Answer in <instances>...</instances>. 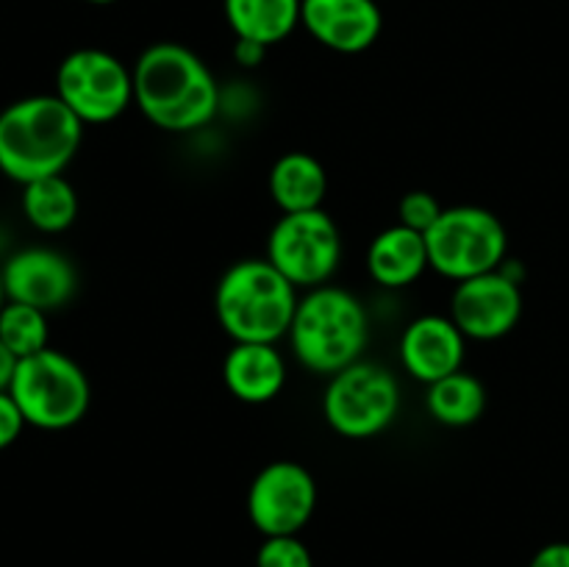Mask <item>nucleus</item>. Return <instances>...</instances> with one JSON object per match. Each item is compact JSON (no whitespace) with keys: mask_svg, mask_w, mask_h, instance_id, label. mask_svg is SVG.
Segmentation results:
<instances>
[{"mask_svg":"<svg viewBox=\"0 0 569 567\" xmlns=\"http://www.w3.org/2000/svg\"><path fill=\"white\" fill-rule=\"evenodd\" d=\"M133 106L144 120L170 133H189L214 120L220 87L194 50L156 42L133 64Z\"/></svg>","mask_w":569,"mask_h":567,"instance_id":"f257e3e1","label":"nucleus"},{"mask_svg":"<svg viewBox=\"0 0 569 567\" xmlns=\"http://www.w3.org/2000/svg\"><path fill=\"white\" fill-rule=\"evenodd\" d=\"M83 122L59 94H31L0 111V172L17 183L61 176L76 159Z\"/></svg>","mask_w":569,"mask_h":567,"instance_id":"f03ea898","label":"nucleus"},{"mask_svg":"<svg viewBox=\"0 0 569 567\" xmlns=\"http://www.w3.org/2000/svg\"><path fill=\"white\" fill-rule=\"evenodd\" d=\"M298 287L267 259H242L220 276L214 311L233 342L278 345L292 328Z\"/></svg>","mask_w":569,"mask_h":567,"instance_id":"7ed1b4c3","label":"nucleus"},{"mask_svg":"<svg viewBox=\"0 0 569 567\" xmlns=\"http://www.w3.org/2000/svg\"><path fill=\"white\" fill-rule=\"evenodd\" d=\"M287 337L295 359L306 370L333 376L361 359L370 337V320L353 292L322 284L298 300Z\"/></svg>","mask_w":569,"mask_h":567,"instance_id":"20e7f679","label":"nucleus"},{"mask_svg":"<svg viewBox=\"0 0 569 567\" xmlns=\"http://www.w3.org/2000/svg\"><path fill=\"white\" fill-rule=\"evenodd\" d=\"M9 395L20 406L28 426L42 431H64L87 417L92 387L76 359L56 348L20 359Z\"/></svg>","mask_w":569,"mask_h":567,"instance_id":"39448f33","label":"nucleus"},{"mask_svg":"<svg viewBox=\"0 0 569 567\" xmlns=\"http://www.w3.org/2000/svg\"><path fill=\"white\" fill-rule=\"evenodd\" d=\"M428 265L450 281L500 270L509 253V231L483 206H450L426 233Z\"/></svg>","mask_w":569,"mask_h":567,"instance_id":"423d86ee","label":"nucleus"},{"mask_svg":"<svg viewBox=\"0 0 569 567\" xmlns=\"http://www.w3.org/2000/svg\"><path fill=\"white\" fill-rule=\"evenodd\" d=\"M400 415V384L392 370L356 361L333 372L322 395V417L345 439H370L387 431Z\"/></svg>","mask_w":569,"mask_h":567,"instance_id":"0eeeda50","label":"nucleus"},{"mask_svg":"<svg viewBox=\"0 0 569 567\" xmlns=\"http://www.w3.org/2000/svg\"><path fill=\"white\" fill-rule=\"evenodd\" d=\"M56 94L83 126H103L133 103V72L109 50H72L56 70Z\"/></svg>","mask_w":569,"mask_h":567,"instance_id":"6e6552de","label":"nucleus"},{"mask_svg":"<svg viewBox=\"0 0 569 567\" xmlns=\"http://www.w3.org/2000/svg\"><path fill=\"white\" fill-rule=\"evenodd\" d=\"M267 261L295 287L328 284L342 261V237L333 217L322 209L283 215L267 239Z\"/></svg>","mask_w":569,"mask_h":567,"instance_id":"1a4fd4ad","label":"nucleus"},{"mask_svg":"<svg viewBox=\"0 0 569 567\" xmlns=\"http://www.w3.org/2000/svg\"><path fill=\"white\" fill-rule=\"evenodd\" d=\"M317 509V481L300 461H270L248 489V517L264 537L300 534Z\"/></svg>","mask_w":569,"mask_h":567,"instance_id":"9d476101","label":"nucleus"},{"mask_svg":"<svg viewBox=\"0 0 569 567\" xmlns=\"http://www.w3.org/2000/svg\"><path fill=\"white\" fill-rule=\"evenodd\" d=\"M450 317L467 339L492 342L506 337L522 317L520 284L503 270L459 281L450 298Z\"/></svg>","mask_w":569,"mask_h":567,"instance_id":"9b49d317","label":"nucleus"},{"mask_svg":"<svg viewBox=\"0 0 569 567\" xmlns=\"http://www.w3.org/2000/svg\"><path fill=\"white\" fill-rule=\"evenodd\" d=\"M6 298L37 306L42 311L70 304L78 289V272L64 253L50 248H26L11 256L0 270Z\"/></svg>","mask_w":569,"mask_h":567,"instance_id":"f8f14e48","label":"nucleus"},{"mask_svg":"<svg viewBox=\"0 0 569 567\" xmlns=\"http://www.w3.org/2000/svg\"><path fill=\"white\" fill-rule=\"evenodd\" d=\"M300 26L328 50L365 53L383 31L381 6L376 0H303Z\"/></svg>","mask_w":569,"mask_h":567,"instance_id":"ddd939ff","label":"nucleus"},{"mask_svg":"<svg viewBox=\"0 0 569 567\" xmlns=\"http://www.w3.org/2000/svg\"><path fill=\"white\" fill-rule=\"evenodd\" d=\"M467 337L453 317L422 315L406 326L400 337V365L411 378L433 384L465 370Z\"/></svg>","mask_w":569,"mask_h":567,"instance_id":"4468645a","label":"nucleus"},{"mask_svg":"<svg viewBox=\"0 0 569 567\" xmlns=\"http://www.w3.org/2000/svg\"><path fill=\"white\" fill-rule=\"evenodd\" d=\"M222 381L242 404H270L287 387V361L270 342H233L222 361Z\"/></svg>","mask_w":569,"mask_h":567,"instance_id":"2eb2a0df","label":"nucleus"},{"mask_svg":"<svg viewBox=\"0 0 569 567\" xmlns=\"http://www.w3.org/2000/svg\"><path fill=\"white\" fill-rule=\"evenodd\" d=\"M426 233L406 226H392L378 233L367 250V270L372 281L387 289L411 287L428 270Z\"/></svg>","mask_w":569,"mask_h":567,"instance_id":"dca6fc26","label":"nucleus"},{"mask_svg":"<svg viewBox=\"0 0 569 567\" xmlns=\"http://www.w3.org/2000/svg\"><path fill=\"white\" fill-rule=\"evenodd\" d=\"M270 195L283 215L322 209L328 195V172L306 150H289L272 165Z\"/></svg>","mask_w":569,"mask_h":567,"instance_id":"f3484780","label":"nucleus"},{"mask_svg":"<svg viewBox=\"0 0 569 567\" xmlns=\"http://www.w3.org/2000/svg\"><path fill=\"white\" fill-rule=\"evenodd\" d=\"M300 6L303 0H222L233 37L264 48L283 42L300 26Z\"/></svg>","mask_w":569,"mask_h":567,"instance_id":"a211bd4d","label":"nucleus"},{"mask_svg":"<svg viewBox=\"0 0 569 567\" xmlns=\"http://www.w3.org/2000/svg\"><path fill=\"white\" fill-rule=\"evenodd\" d=\"M489 404V392L483 387L481 378H476L472 372H453L448 378H439V381L428 384L426 406L428 415L437 422L450 428H465L472 426L483 417Z\"/></svg>","mask_w":569,"mask_h":567,"instance_id":"6ab92c4d","label":"nucleus"},{"mask_svg":"<svg viewBox=\"0 0 569 567\" xmlns=\"http://www.w3.org/2000/svg\"><path fill=\"white\" fill-rule=\"evenodd\" d=\"M22 215L42 233L67 231L78 217V195L64 172L26 183L22 187Z\"/></svg>","mask_w":569,"mask_h":567,"instance_id":"aec40b11","label":"nucleus"},{"mask_svg":"<svg viewBox=\"0 0 569 567\" xmlns=\"http://www.w3.org/2000/svg\"><path fill=\"white\" fill-rule=\"evenodd\" d=\"M0 342H3L17 359H28V356L39 354V350L50 348L48 311L37 309V306L6 300L3 311H0Z\"/></svg>","mask_w":569,"mask_h":567,"instance_id":"412c9836","label":"nucleus"},{"mask_svg":"<svg viewBox=\"0 0 569 567\" xmlns=\"http://www.w3.org/2000/svg\"><path fill=\"white\" fill-rule=\"evenodd\" d=\"M256 567H315L311 550L298 534L264 537L256 550Z\"/></svg>","mask_w":569,"mask_h":567,"instance_id":"4be33fe9","label":"nucleus"},{"mask_svg":"<svg viewBox=\"0 0 569 567\" xmlns=\"http://www.w3.org/2000/svg\"><path fill=\"white\" fill-rule=\"evenodd\" d=\"M445 206L439 203L437 195L426 192V189H415V192L403 195V200L398 203V217L400 226L415 228V231L428 233L433 228V222L442 217Z\"/></svg>","mask_w":569,"mask_h":567,"instance_id":"5701e85b","label":"nucleus"},{"mask_svg":"<svg viewBox=\"0 0 569 567\" xmlns=\"http://www.w3.org/2000/svg\"><path fill=\"white\" fill-rule=\"evenodd\" d=\"M26 426H28L26 417H22L20 406L14 404V398H11L9 392H0V450L14 445Z\"/></svg>","mask_w":569,"mask_h":567,"instance_id":"b1692460","label":"nucleus"},{"mask_svg":"<svg viewBox=\"0 0 569 567\" xmlns=\"http://www.w3.org/2000/svg\"><path fill=\"white\" fill-rule=\"evenodd\" d=\"M528 567H569V543H550L533 554Z\"/></svg>","mask_w":569,"mask_h":567,"instance_id":"393cba45","label":"nucleus"},{"mask_svg":"<svg viewBox=\"0 0 569 567\" xmlns=\"http://www.w3.org/2000/svg\"><path fill=\"white\" fill-rule=\"evenodd\" d=\"M264 53H267L264 44L244 42V39H237V48H233V56H237L239 64L244 67H256L261 59H264Z\"/></svg>","mask_w":569,"mask_h":567,"instance_id":"a878e982","label":"nucleus"},{"mask_svg":"<svg viewBox=\"0 0 569 567\" xmlns=\"http://www.w3.org/2000/svg\"><path fill=\"white\" fill-rule=\"evenodd\" d=\"M17 365H20V359L0 342V392H9L11 381H14Z\"/></svg>","mask_w":569,"mask_h":567,"instance_id":"bb28decb","label":"nucleus"},{"mask_svg":"<svg viewBox=\"0 0 569 567\" xmlns=\"http://www.w3.org/2000/svg\"><path fill=\"white\" fill-rule=\"evenodd\" d=\"M6 287H3V276H0V311H3V306H6Z\"/></svg>","mask_w":569,"mask_h":567,"instance_id":"cd10ccee","label":"nucleus"},{"mask_svg":"<svg viewBox=\"0 0 569 567\" xmlns=\"http://www.w3.org/2000/svg\"><path fill=\"white\" fill-rule=\"evenodd\" d=\"M87 3H98V6H109V3H114V0H87Z\"/></svg>","mask_w":569,"mask_h":567,"instance_id":"c85d7f7f","label":"nucleus"}]
</instances>
